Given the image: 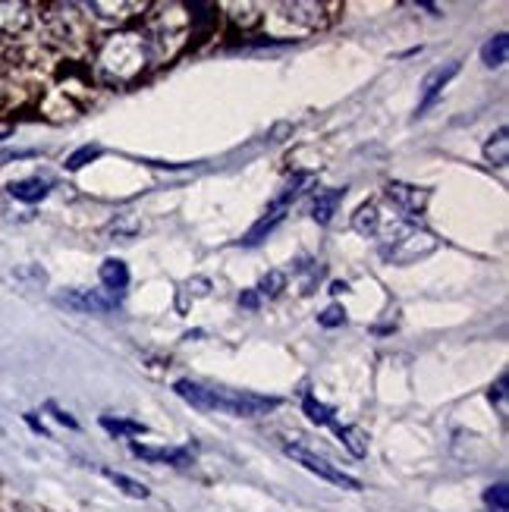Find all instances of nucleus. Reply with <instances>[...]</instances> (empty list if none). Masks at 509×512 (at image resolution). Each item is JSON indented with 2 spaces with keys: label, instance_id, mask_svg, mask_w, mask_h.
Listing matches in <instances>:
<instances>
[{
  "label": "nucleus",
  "instance_id": "obj_25",
  "mask_svg": "<svg viewBox=\"0 0 509 512\" xmlns=\"http://www.w3.org/2000/svg\"><path fill=\"white\" fill-rule=\"evenodd\" d=\"M101 428H104V431H110V434H145V425H139V421L110 418V415H104V418H101Z\"/></svg>",
  "mask_w": 509,
  "mask_h": 512
},
{
  "label": "nucleus",
  "instance_id": "obj_19",
  "mask_svg": "<svg viewBox=\"0 0 509 512\" xmlns=\"http://www.w3.org/2000/svg\"><path fill=\"white\" fill-rule=\"evenodd\" d=\"M506 57H509V38L500 32V35H494L488 44L481 48V60H484V66H491V70H497V66H503L506 63Z\"/></svg>",
  "mask_w": 509,
  "mask_h": 512
},
{
  "label": "nucleus",
  "instance_id": "obj_22",
  "mask_svg": "<svg viewBox=\"0 0 509 512\" xmlns=\"http://www.w3.org/2000/svg\"><path fill=\"white\" fill-rule=\"evenodd\" d=\"M302 409H305L308 421H315V425H334V409L324 406V403H318L315 396H305Z\"/></svg>",
  "mask_w": 509,
  "mask_h": 512
},
{
  "label": "nucleus",
  "instance_id": "obj_31",
  "mask_svg": "<svg viewBox=\"0 0 509 512\" xmlns=\"http://www.w3.org/2000/svg\"><path fill=\"white\" fill-rule=\"evenodd\" d=\"M186 293H192V296H208V293H211V280H208V277H195V280H189V283H186Z\"/></svg>",
  "mask_w": 509,
  "mask_h": 512
},
{
  "label": "nucleus",
  "instance_id": "obj_21",
  "mask_svg": "<svg viewBox=\"0 0 509 512\" xmlns=\"http://www.w3.org/2000/svg\"><path fill=\"white\" fill-rule=\"evenodd\" d=\"M484 506H488V512H509V487H506V481H497V484L488 487V491H484Z\"/></svg>",
  "mask_w": 509,
  "mask_h": 512
},
{
  "label": "nucleus",
  "instance_id": "obj_29",
  "mask_svg": "<svg viewBox=\"0 0 509 512\" xmlns=\"http://www.w3.org/2000/svg\"><path fill=\"white\" fill-rule=\"evenodd\" d=\"M506 387H509V377L506 374H500L497 384L491 387V403H497L500 415H506Z\"/></svg>",
  "mask_w": 509,
  "mask_h": 512
},
{
  "label": "nucleus",
  "instance_id": "obj_1",
  "mask_svg": "<svg viewBox=\"0 0 509 512\" xmlns=\"http://www.w3.org/2000/svg\"><path fill=\"white\" fill-rule=\"evenodd\" d=\"M154 57V38L142 29H120L107 35L98 48V73L107 82H136Z\"/></svg>",
  "mask_w": 509,
  "mask_h": 512
},
{
  "label": "nucleus",
  "instance_id": "obj_32",
  "mask_svg": "<svg viewBox=\"0 0 509 512\" xmlns=\"http://www.w3.org/2000/svg\"><path fill=\"white\" fill-rule=\"evenodd\" d=\"M239 305H242V308H249V311H258L261 296L255 293V289H249V293H242V296H239Z\"/></svg>",
  "mask_w": 509,
  "mask_h": 512
},
{
  "label": "nucleus",
  "instance_id": "obj_27",
  "mask_svg": "<svg viewBox=\"0 0 509 512\" xmlns=\"http://www.w3.org/2000/svg\"><path fill=\"white\" fill-rule=\"evenodd\" d=\"M107 233H110V236H117V239H129V236H136V233H139V220L132 217V214H123V217H117L114 224L107 227Z\"/></svg>",
  "mask_w": 509,
  "mask_h": 512
},
{
  "label": "nucleus",
  "instance_id": "obj_26",
  "mask_svg": "<svg viewBox=\"0 0 509 512\" xmlns=\"http://www.w3.org/2000/svg\"><path fill=\"white\" fill-rule=\"evenodd\" d=\"M98 158H101V145H85V148H79L76 154L66 158V170H82L85 164H92Z\"/></svg>",
  "mask_w": 509,
  "mask_h": 512
},
{
  "label": "nucleus",
  "instance_id": "obj_2",
  "mask_svg": "<svg viewBox=\"0 0 509 512\" xmlns=\"http://www.w3.org/2000/svg\"><path fill=\"white\" fill-rule=\"evenodd\" d=\"M173 390L180 399H186L192 409L224 412L233 418H258L280 406L277 396H258V393H242V390H227V387H202L195 381H176Z\"/></svg>",
  "mask_w": 509,
  "mask_h": 512
},
{
  "label": "nucleus",
  "instance_id": "obj_20",
  "mask_svg": "<svg viewBox=\"0 0 509 512\" xmlns=\"http://www.w3.org/2000/svg\"><path fill=\"white\" fill-rule=\"evenodd\" d=\"M337 437L343 440V447L356 459L368 456V437H365L362 428H337Z\"/></svg>",
  "mask_w": 509,
  "mask_h": 512
},
{
  "label": "nucleus",
  "instance_id": "obj_12",
  "mask_svg": "<svg viewBox=\"0 0 509 512\" xmlns=\"http://www.w3.org/2000/svg\"><path fill=\"white\" fill-rule=\"evenodd\" d=\"M283 217H286V208L271 205V208H268V214H264V217L258 220V224L246 233V239H242V246H249V249H252V246H261V242L268 239V236L283 224Z\"/></svg>",
  "mask_w": 509,
  "mask_h": 512
},
{
  "label": "nucleus",
  "instance_id": "obj_6",
  "mask_svg": "<svg viewBox=\"0 0 509 512\" xmlns=\"http://www.w3.org/2000/svg\"><path fill=\"white\" fill-rule=\"evenodd\" d=\"M462 70V63H447V66H437V70H431L422 82V101H418V114H425L428 107L437 104V98L444 95V88L450 85V79H456Z\"/></svg>",
  "mask_w": 509,
  "mask_h": 512
},
{
  "label": "nucleus",
  "instance_id": "obj_11",
  "mask_svg": "<svg viewBox=\"0 0 509 512\" xmlns=\"http://www.w3.org/2000/svg\"><path fill=\"white\" fill-rule=\"evenodd\" d=\"M29 4H0V35H19L32 22Z\"/></svg>",
  "mask_w": 509,
  "mask_h": 512
},
{
  "label": "nucleus",
  "instance_id": "obj_18",
  "mask_svg": "<svg viewBox=\"0 0 509 512\" xmlns=\"http://www.w3.org/2000/svg\"><path fill=\"white\" fill-rule=\"evenodd\" d=\"M189 16H192V26H195V35H205L214 22H217V7L214 4H202V0H192L186 4Z\"/></svg>",
  "mask_w": 509,
  "mask_h": 512
},
{
  "label": "nucleus",
  "instance_id": "obj_7",
  "mask_svg": "<svg viewBox=\"0 0 509 512\" xmlns=\"http://www.w3.org/2000/svg\"><path fill=\"white\" fill-rule=\"evenodd\" d=\"M387 195L390 202L400 208L406 217H418L425 211L431 192L428 189H418V186H406V183H387Z\"/></svg>",
  "mask_w": 509,
  "mask_h": 512
},
{
  "label": "nucleus",
  "instance_id": "obj_10",
  "mask_svg": "<svg viewBox=\"0 0 509 512\" xmlns=\"http://www.w3.org/2000/svg\"><path fill=\"white\" fill-rule=\"evenodd\" d=\"M283 10H286V16H290L293 22H299V26H305V29H318V26H324V4H315V0H296V4H283Z\"/></svg>",
  "mask_w": 509,
  "mask_h": 512
},
{
  "label": "nucleus",
  "instance_id": "obj_17",
  "mask_svg": "<svg viewBox=\"0 0 509 512\" xmlns=\"http://www.w3.org/2000/svg\"><path fill=\"white\" fill-rule=\"evenodd\" d=\"M352 230L362 233V236H378L381 233V211L374 202L362 205L356 214H352Z\"/></svg>",
  "mask_w": 509,
  "mask_h": 512
},
{
  "label": "nucleus",
  "instance_id": "obj_4",
  "mask_svg": "<svg viewBox=\"0 0 509 512\" xmlns=\"http://www.w3.org/2000/svg\"><path fill=\"white\" fill-rule=\"evenodd\" d=\"M283 453L290 456V459H296L302 469H308L312 475H318V478H324V481H330V484H337V487H343V491H362V481L359 478H352V475H346L343 469H337L334 462H327V459H321L318 453H312V450H305V447H283Z\"/></svg>",
  "mask_w": 509,
  "mask_h": 512
},
{
  "label": "nucleus",
  "instance_id": "obj_15",
  "mask_svg": "<svg viewBox=\"0 0 509 512\" xmlns=\"http://www.w3.org/2000/svg\"><path fill=\"white\" fill-rule=\"evenodd\" d=\"M343 195H346V186H337V189H327V192H318L315 198V208H312V217L318 220L321 227H327L330 220H334L340 202H343Z\"/></svg>",
  "mask_w": 509,
  "mask_h": 512
},
{
  "label": "nucleus",
  "instance_id": "obj_5",
  "mask_svg": "<svg viewBox=\"0 0 509 512\" xmlns=\"http://www.w3.org/2000/svg\"><path fill=\"white\" fill-rule=\"evenodd\" d=\"M60 302L73 311H82V315H104V311H114L123 302V296L101 286V289H73V293L60 296Z\"/></svg>",
  "mask_w": 509,
  "mask_h": 512
},
{
  "label": "nucleus",
  "instance_id": "obj_28",
  "mask_svg": "<svg viewBox=\"0 0 509 512\" xmlns=\"http://www.w3.org/2000/svg\"><path fill=\"white\" fill-rule=\"evenodd\" d=\"M35 154H38L35 148H0V167L16 164V161H29Z\"/></svg>",
  "mask_w": 509,
  "mask_h": 512
},
{
  "label": "nucleus",
  "instance_id": "obj_8",
  "mask_svg": "<svg viewBox=\"0 0 509 512\" xmlns=\"http://www.w3.org/2000/svg\"><path fill=\"white\" fill-rule=\"evenodd\" d=\"M85 10H92L98 19L104 22H126L132 16H139L148 10V4H139V0H120V4H114V0H95V4H85Z\"/></svg>",
  "mask_w": 509,
  "mask_h": 512
},
{
  "label": "nucleus",
  "instance_id": "obj_9",
  "mask_svg": "<svg viewBox=\"0 0 509 512\" xmlns=\"http://www.w3.org/2000/svg\"><path fill=\"white\" fill-rule=\"evenodd\" d=\"M132 453L145 462H167V465H176V469L192 465V453L183 447H145V443H132Z\"/></svg>",
  "mask_w": 509,
  "mask_h": 512
},
{
  "label": "nucleus",
  "instance_id": "obj_24",
  "mask_svg": "<svg viewBox=\"0 0 509 512\" xmlns=\"http://www.w3.org/2000/svg\"><path fill=\"white\" fill-rule=\"evenodd\" d=\"M283 289H286V274H283V271H268V274L261 277V283H258L255 293H258V296L274 299V296H280V293H283Z\"/></svg>",
  "mask_w": 509,
  "mask_h": 512
},
{
  "label": "nucleus",
  "instance_id": "obj_16",
  "mask_svg": "<svg viewBox=\"0 0 509 512\" xmlns=\"http://www.w3.org/2000/svg\"><path fill=\"white\" fill-rule=\"evenodd\" d=\"M484 161L491 167H506V161H509V129L506 126H500L488 139V145H484Z\"/></svg>",
  "mask_w": 509,
  "mask_h": 512
},
{
  "label": "nucleus",
  "instance_id": "obj_3",
  "mask_svg": "<svg viewBox=\"0 0 509 512\" xmlns=\"http://www.w3.org/2000/svg\"><path fill=\"white\" fill-rule=\"evenodd\" d=\"M437 246H440V239L434 233L409 227V230H403L400 236H396L393 246L384 249V258H390L393 264H415V261L428 258L431 252H437Z\"/></svg>",
  "mask_w": 509,
  "mask_h": 512
},
{
  "label": "nucleus",
  "instance_id": "obj_14",
  "mask_svg": "<svg viewBox=\"0 0 509 512\" xmlns=\"http://www.w3.org/2000/svg\"><path fill=\"white\" fill-rule=\"evenodd\" d=\"M98 277H101V286H104V289H110V293H120V296H123V289L129 286V267H126L120 258H107V261L101 264Z\"/></svg>",
  "mask_w": 509,
  "mask_h": 512
},
{
  "label": "nucleus",
  "instance_id": "obj_23",
  "mask_svg": "<svg viewBox=\"0 0 509 512\" xmlns=\"http://www.w3.org/2000/svg\"><path fill=\"white\" fill-rule=\"evenodd\" d=\"M104 475H107V481H114L126 497H132V500H145V497H148V487H145V484L132 481V478H126V475H117V472H110V469H107Z\"/></svg>",
  "mask_w": 509,
  "mask_h": 512
},
{
  "label": "nucleus",
  "instance_id": "obj_30",
  "mask_svg": "<svg viewBox=\"0 0 509 512\" xmlns=\"http://www.w3.org/2000/svg\"><path fill=\"white\" fill-rule=\"evenodd\" d=\"M318 321H321V327H340V324H346V315L340 305H330Z\"/></svg>",
  "mask_w": 509,
  "mask_h": 512
},
{
  "label": "nucleus",
  "instance_id": "obj_13",
  "mask_svg": "<svg viewBox=\"0 0 509 512\" xmlns=\"http://www.w3.org/2000/svg\"><path fill=\"white\" fill-rule=\"evenodd\" d=\"M7 189H10V195L16 198V202L35 205V202H41V198H48L51 183H48V180H41V176H29V180H16V183H10Z\"/></svg>",
  "mask_w": 509,
  "mask_h": 512
}]
</instances>
